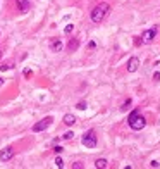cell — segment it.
Returning <instances> with one entry per match:
<instances>
[{
  "instance_id": "6da1fadb",
  "label": "cell",
  "mask_w": 160,
  "mask_h": 169,
  "mask_svg": "<svg viewBox=\"0 0 160 169\" xmlns=\"http://www.w3.org/2000/svg\"><path fill=\"white\" fill-rule=\"evenodd\" d=\"M109 10H110V5H109L107 2L98 4L97 7L91 10V21L93 22H102L105 19V16L109 14Z\"/></svg>"
},
{
  "instance_id": "7a4b0ae2",
  "label": "cell",
  "mask_w": 160,
  "mask_h": 169,
  "mask_svg": "<svg viewBox=\"0 0 160 169\" xmlns=\"http://www.w3.org/2000/svg\"><path fill=\"white\" fill-rule=\"evenodd\" d=\"M127 121H129V126H131L132 129H136V131H139V129H143V128L146 126V119L141 116L139 109H134Z\"/></svg>"
},
{
  "instance_id": "3957f363",
  "label": "cell",
  "mask_w": 160,
  "mask_h": 169,
  "mask_svg": "<svg viewBox=\"0 0 160 169\" xmlns=\"http://www.w3.org/2000/svg\"><path fill=\"white\" fill-rule=\"evenodd\" d=\"M81 141H83V145H84V147H88V148H95V147H97V143H98L97 135H95V131H93V129L86 131V133L83 135Z\"/></svg>"
},
{
  "instance_id": "277c9868",
  "label": "cell",
  "mask_w": 160,
  "mask_h": 169,
  "mask_svg": "<svg viewBox=\"0 0 160 169\" xmlns=\"http://www.w3.org/2000/svg\"><path fill=\"white\" fill-rule=\"evenodd\" d=\"M52 121H54V117H52V116H47V117H43L42 121H38L35 126H33V131H35V133L45 131V129H47V128H48L50 124H52Z\"/></svg>"
},
{
  "instance_id": "5b68a950",
  "label": "cell",
  "mask_w": 160,
  "mask_h": 169,
  "mask_svg": "<svg viewBox=\"0 0 160 169\" xmlns=\"http://www.w3.org/2000/svg\"><path fill=\"white\" fill-rule=\"evenodd\" d=\"M12 157H14V148H12V147H5V148H2V150H0V161H2V162L10 161Z\"/></svg>"
},
{
  "instance_id": "8992f818",
  "label": "cell",
  "mask_w": 160,
  "mask_h": 169,
  "mask_svg": "<svg viewBox=\"0 0 160 169\" xmlns=\"http://www.w3.org/2000/svg\"><path fill=\"white\" fill-rule=\"evenodd\" d=\"M155 36H157V28H152V29H148V31H145V33H143L141 40H143L145 43H150Z\"/></svg>"
},
{
  "instance_id": "52a82bcc",
  "label": "cell",
  "mask_w": 160,
  "mask_h": 169,
  "mask_svg": "<svg viewBox=\"0 0 160 169\" xmlns=\"http://www.w3.org/2000/svg\"><path fill=\"white\" fill-rule=\"evenodd\" d=\"M64 49V43L59 40V38H52L50 40V50L52 52H60V50Z\"/></svg>"
},
{
  "instance_id": "ba28073f",
  "label": "cell",
  "mask_w": 160,
  "mask_h": 169,
  "mask_svg": "<svg viewBox=\"0 0 160 169\" xmlns=\"http://www.w3.org/2000/svg\"><path fill=\"white\" fill-rule=\"evenodd\" d=\"M138 67H139V59L138 57H131L129 62H127V71H129V73H136Z\"/></svg>"
},
{
  "instance_id": "9c48e42d",
  "label": "cell",
  "mask_w": 160,
  "mask_h": 169,
  "mask_svg": "<svg viewBox=\"0 0 160 169\" xmlns=\"http://www.w3.org/2000/svg\"><path fill=\"white\" fill-rule=\"evenodd\" d=\"M16 2H17V7H19L21 12H28L29 10V2L28 0H16Z\"/></svg>"
},
{
  "instance_id": "30bf717a",
  "label": "cell",
  "mask_w": 160,
  "mask_h": 169,
  "mask_svg": "<svg viewBox=\"0 0 160 169\" xmlns=\"http://www.w3.org/2000/svg\"><path fill=\"white\" fill-rule=\"evenodd\" d=\"M77 47H79V40L77 38H71L69 43H67V50L69 52H74V50H77Z\"/></svg>"
},
{
  "instance_id": "8fae6325",
  "label": "cell",
  "mask_w": 160,
  "mask_h": 169,
  "mask_svg": "<svg viewBox=\"0 0 160 169\" xmlns=\"http://www.w3.org/2000/svg\"><path fill=\"white\" fill-rule=\"evenodd\" d=\"M76 123V117L72 116V114H65L64 116V124H67V126H72Z\"/></svg>"
},
{
  "instance_id": "7c38bea8",
  "label": "cell",
  "mask_w": 160,
  "mask_h": 169,
  "mask_svg": "<svg viewBox=\"0 0 160 169\" xmlns=\"http://www.w3.org/2000/svg\"><path fill=\"white\" fill-rule=\"evenodd\" d=\"M107 166H109L107 159H97V161H95V168L97 169H105Z\"/></svg>"
},
{
  "instance_id": "4fadbf2b",
  "label": "cell",
  "mask_w": 160,
  "mask_h": 169,
  "mask_svg": "<svg viewBox=\"0 0 160 169\" xmlns=\"http://www.w3.org/2000/svg\"><path fill=\"white\" fill-rule=\"evenodd\" d=\"M10 67H14V62H12V61L2 64V66H0V71H7V69H10Z\"/></svg>"
},
{
  "instance_id": "5bb4252c",
  "label": "cell",
  "mask_w": 160,
  "mask_h": 169,
  "mask_svg": "<svg viewBox=\"0 0 160 169\" xmlns=\"http://www.w3.org/2000/svg\"><path fill=\"white\" fill-rule=\"evenodd\" d=\"M72 136H74V133H72V131H67V133H64V135H62L64 140H71Z\"/></svg>"
},
{
  "instance_id": "9a60e30c",
  "label": "cell",
  "mask_w": 160,
  "mask_h": 169,
  "mask_svg": "<svg viewBox=\"0 0 160 169\" xmlns=\"http://www.w3.org/2000/svg\"><path fill=\"white\" fill-rule=\"evenodd\" d=\"M55 164H57V168H64V161L60 159V157H57L55 159Z\"/></svg>"
},
{
  "instance_id": "2e32d148",
  "label": "cell",
  "mask_w": 160,
  "mask_h": 169,
  "mask_svg": "<svg viewBox=\"0 0 160 169\" xmlns=\"http://www.w3.org/2000/svg\"><path fill=\"white\" fill-rule=\"evenodd\" d=\"M129 105H131V99H127L124 102V105H122V111H126V109H129Z\"/></svg>"
},
{
  "instance_id": "e0dca14e",
  "label": "cell",
  "mask_w": 160,
  "mask_h": 169,
  "mask_svg": "<svg viewBox=\"0 0 160 169\" xmlns=\"http://www.w3.org/2000/svg\"><path fill=\"white\" fill-rule=\"evenodd\" d=\"M77 109H79V111H84V109H86V102H79V104H77Z\"/></svg>"
},
{
  "instance_id": "ac0fdd59",
  "label": "cell",
  "mask_w": 160,
  "mask_h": 169,
  "mask_svg": "<svg viewBox=\"0 0 160 169\" xmlns=\"http://www.w3.org/2000/svg\"><path fill=\"white\" fill-rule=\"evenodd\" d=\"M72 29H74V24H67V26H65V29H64V31H65V33H71Z\"/></svg>"
},
{
  "instance_id": "d6986e66",
  "label": "cell",
  "mask_w": 160,
  "mask_h": 169,
  "mask_svg": "<svg viewBox=\"0 0 160 169\" xmlns=\"http://www.w3.org/2000/svg\"><path fill=\"white\" fill-rule=\"evenodd\" d=\"M72 168L74 169H83V164H81V162H76V164H72Z\"/></svg>"
},
{
  "instance_id": "ffe728a7",
  "label": "cell",
  "mask_w": 160,
  "mask_h": 169,
  "mask_svg": "<svg viewBox=\"0 0 160 169\" xmlns=\"http://www.w3.org/2000/svg\"><path fill=\"white\" fill-rule=\"evenodd\" d=\"M153 79H155V81H160V73H159V71L153 74Z\"/></svg>"
},
{
  "instance_id": "44dd1931",
  "label": "cell",
  "mask_w": 160,
  "mask_h": 169,
  "mask_svg": "<svg viewBox=\"0 0 160 169\" xmlns=\"http://www.w3.org/2000/svg\"><path fill=\"white\" fill-rule=\"evenodd\" d=\"M95 47H97V43H95V42H90V43H88V49H95Z\"/></svg>"
},
{
  "instance_id": "7402d4cb",
  "label": "cell",
  "mask_w": 160,
  "mask_h": 169,
  "mask_svg": "<svg viewBox=\"0 0 160 169\" xmlns=\"http://www.w3.org/2000/svg\"><path fill=\"white\" fill-rule=\"evenodd\" d=\"M143 43V40H141V36H136V45H141Z\"/></svg>"
},
{
  "instance_id": "603a6c76",
  "label": "cell",
  "mask_w": 160,
  "mask_h": 169,
  "mask_svg": "<svg viewBox=\"0 0 160 169\" xmlns=\"http://www.w3.org/2000/svg\"><path fill=\"white\" fill-rule=\"evenodd\" d=\"M160 164H159V161H152V168H159Z\"/></svg>"
},
{
  "instance_id": "cb8c5ba5",
  "label": "cell",
  "mask_w": 160,
  "mask_h": 169,
  "mask_svg": "<svg viewBox=\"0 0 160 169\" xmlns=\"http://www.w3.org/2000/svg\"><path fill=\"white\" fill-rule=\"evenodd\" d=\"M54 150H55V152H57V154H60V152H62V150H64V148H62V147H55V148H54Z\"/></svg>"
},
{
  "instance_id": "d4e9b609",
  "label": "cell",
  "mask_w": 160,
  "mask_h": 169,
  "mask_svg": "<svg viewBox=\"0 0 160 169\" xmlns=\"http://www.w3.org/2000/svg\"><path fill=\"white\" fill-rule=\"evenodd\" d=\"M2 84H4V79H2V78H0V86H2Z\"/></svg>"
},
{
  "instance_id": "484cf974",
  "label": "cell",
  "mask_w": 160,
  "mask_h": 169,
  "mask_svg": "<svg viewBox=\"0 0 160 169\" xmlns=\"http://www.w3.org/2000/svg\"><path fill=\"white\" fill-rule=\"evenodd\" d=\"M0 59H2V50H0Z\"/></svg>"
}]
</instances>
